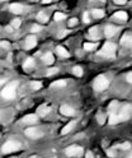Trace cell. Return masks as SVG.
I'll return each instance as SVG.
<instances>
[{
  "mask_svg": "<svg viewBox=\"0 0 132 158\" xmlns=\"http://www.w3.org/2000/svg\"><path fill=\"white\" fill-rule=\"evenodd\" d=\"M17 86H18L17 82H13L9 86H6L5 88H3L1 96L6 99H13L15 97V88H17Z\"/></svg>",
  "mask_w": 132,
  "mask_h": 158,
  "instance_id": "6da1fadb",
  "label": "cell"
},
{
  "mask_svg": "<svg viewBox=\"0 0 132 158\" xmlns=\"http://www.w3.org/2000/svg\"><path fill=\"white\" fill-rule=\"evenodd\" d=\"M114 51H116V45L112 43V42H107V43H104L103 49L99 51V55L105 56V57H113Z\"/></svg>",
  "mask_w": 132,
  "mask_h": 158,
  "instance_id": "7a4b0ae2",
  "label": "cell"
},
{
  "mask_svg": "<svg viewBox=\"0 0 132 158\" xmlns=\"http://www.w3.org/2000/svg\"><path fill=\"white\" fill-rule=\"evenodd\" d=\"M19 148H21V143H18V141H13V140H9L6 141V143L1 148V152L3 153H12V152H15V150H18Z\"/></svg>",
  "mask_w": 132,
  "mask_h": 158,
  "instance_id": "3957f363",
  "label": "cell"
},
{
  "mask_svg": "<svg viewBox=\"0 0 132 158\" xmlns=\"http://www.w3.org/2000/svg\"><path fill=\"white\" fill-rule=\"evenodd\" d=\"M108 80L105 77H103V75H99V77H96L95 80H94V89L95 91H104L105 88L108 87Z\"/></svg>",
  "mask_w": 132,
  "mask_h": 158,
  "instance_id": "277c9868",
  "label": "cell"
},
{
  "mask_svg": "<svg viewBox=\"0 0 132 158\" xmlns=\"http://www.w3.org/2000/svg\"><path fill=\"white\" fill-rule=\"evenodd\" d=\"M83 148L81 147H76V146H71L69 148H66L65 153L67 154L69 157H80L83 154Z\"/></svg>",
  "mask_w": 132,
  "mask_h": 158,
  "instance_id": "5b68a950",
  "label": "cell"
},
{
  "mask_svg": "<svg viewBox=\"0 0 132 158\" xmlns=\"http://www.w3.org/2000/svg\"><path fill=\"white\" fill-rule=\"evenodd\" d=\"M131 114H132V106H131V105H126V106H123V107L121 108L120 119H121L122 121H123V120H127V119H130Z\"/></svg>",
  "mask_w": 132,
  "mask_h": 158,
  "instance_id": "8992f818",
  "label": "cell"
},
{
  "mask_svg": "<svg viewBox=\"0 0 132 158\" xmlns=\"http://www.w3.org/2000/svg\"><path fill=\"white\" fill-rule=\"evenodd\" d=\"M25 135L32 138V139H37V138L42 137V133H41V130H38L36 128H28L27 130H25Z\"/></svg>",
  "mask_w": 132,
  "mask_h": 158,
  "instance_id": "52a82bcc",
  "label": "cell"
},
{
  "mask_svg": "<svg viewBox=\"0 0 132 158\" xmlns=\"http://www.w3.org/2000/svg\"><path fill=\"white\" fill-rule=\"evenodd\" d=\"M38 121V115H34V114H29V115H25L23 117V122L24 124H28V125H33Z\"/></svg>",
  "mask_w": 132,
  "mask_h": 158,
  "instance_id": "ba28073f",
  "label": "cell"
},
{
  "mask_svg": "<svg viewBox=\"0 0 132 158\" xmlns=\"http://www.w3.org/2000/svg\"><path fill=\"white\" fill-rule=\"evenodd\" d=\"M60 112L62 115H65V116H74V114H75L74 108L70 107V106H66V105L61 106V107H60Z\"/></svg>",
  "mask_w": 132,
  "mask_h": 158,
  "instance_id": "9c48e42d",
  "label": "cell"
},
{
  "mask_svg": "<svg viewBox=\"0 0 132 158\" xmlns=\"http://www.w3.org/2000/svg\"><path fill=\"white\" fill-rule=\"evenodd\" d=\"M36 45H37V38L34 36H29L27 38V41H25V49H27V50L33 49Z\"/></svg>",
  "mask_w": 132,
  "mask_h": 158,
  "instance_id": "30bf717a",
  "label": "cell"
},
{
  "mask_svg": "<svg viewBox=\"0 0 132 158\" xmlns=\"http://www.w3.org/2000/svg\"><path fill=\"white\" fill-rule=\"evenodd\" d=\"M48 112H50V107L46 105H41L40 107L37 108V115L41 116V117H43V116H46Z\"/></svg>",
  "mask_w": 132,
  "mask_h": 158,
  "instance_id": "8fae6325",
  "label": "cell"
},
{
  "mask_svg": "<svg viewBox=\"0 0 132 158\" xmlns=\"http://www.w3.org/2000/svg\"><path fill=\"white\" fill-rule=\"evenodd\" d=\"M9 9H10L12 13H15V14H21L22 12H23V6L21 4H18V3H14V4H10L9 6Z\"/></svg>",
  "mask_w": 132,
  "mask_h": 158,
  "instance_id": "7c38bea8",
  "label": "cell"
},
{
  "mask_svg": "<svg viewBox=\"0 0 132 158\" xmlns=\"http://www.w3.org/2000/svg\"><path fill=\"white\" fill-rule=\"evenodd\" d=\"M75 124H76V121H70L69 124H67L66 126L62 130H61V134L65 135V134H67V133H70V130H71V129L74 128V125H75Z\"/></svg>",
  "mask_w": 132,
  "mask_h": 158,
  "instance_id": "4fadbf2b",
  "label": "cell"
},
{
  "mask_svg": "<svg viewBox=\"0 0 132 158\" xmlns=\"http://www.w3.org/2000/svg\"><path fill=\"white\" fill-rule=\"evenodd\" d=\"M116 32H117V28H114L113 26H107L105 27V36L107 37H112Z\"/></svg>",
  "mask_w": 132,
  "mask_h": 158,
  "instance_id": "5bb4252c",
  "label": "cell"
},
{
  "mask_svg": "<svg viewBox=\"0 0 132 158\" xmlns=\"http://www.w3.org/2000/svg\"><path fill=\"white\" fill-rule=\"evenodd\" d=\"M109 124L111 125H114V124H117V122H120L121 121V119H120V115H114V114H111L109 115Z\"/></svg>",
  "mask_w": 132,
  "mask_h": 158,
  "instance_id": "9a60e30c",
  "label": "cell"
},
{
  "mask_svg": "<svg viewBox=\"0 0 132 158\" xmlns=\"http://www.w3.org/2000/svg\"><path fill=\"white\" fill-rule=\"evenodd\" d=\"M57 54L60 55L61 57H69V52H67V50L65 49V47H62V46H59L57 47Z\"/></svg>",
  "mask_w": 132,
  "mask_h": 158,
  "instance_id": "2e32d148",
  "label": "cell"
},
{
  "mask_svg": "<svg viewBox=\"0 0 132 158\" xmlns=\"http://www.w3.org/2000/svg\"><path fill=\"white\" fill-rule=\"evenodd\" d=\"M43 61H44V64H47V65H51V64L53 63V55L51 54V52L46 54L43 56Z\"/></svg>",
  "mask_w": 132,
  "mask_h": 158,
  "instance_id": "e0dca14e",
  "label": "cell"
},
{
  "mask_svg": "<svg viewBox=\"0 0 132 158\" xmlns=\"http://www.w3.org/2000/svg\"><path fill=\"white\" fill-rule=\"evenodd\" d=\"M117 107H118V102H117V101H112V102H111V105H109V107H108V112H109V115L113 114L116 110H117Z\"/></svg>",
  "mask_w": 132,
  "mask_h": 158,
  "instance_id": "ac0fdd59",
  "label": "cell"
},
{
  "mask_svg": "<svg viewBox=\"0 0 132 158\" xmlns=\"http://www.w3.org/2000/svg\"><path fill=\"white\" fill-rule=\"evenodd\" d=\"M114 18L121 19V21H126L127 19V13L126 12H117L114 14Z\"/></svg>",
  "mask_w": 132,
  "mask_h": 158,
  "instance_id": "d6986e66",
  "label": "cell"
},
{
  "mask_svg": "<svg viewBox=\"0 0 132 158\" xmlns=\"http://www.w3.org/2000/svg\"><path fill=\"white\" fill-rule=\"evenodd\" d=\"M89 36L92 37V38H98V37H99V34H98V28H96V27H92V28H90Z\"/></svg>",
  "mask_w": 132,
  "mask_h": 158,
  "instance_id": "ffe728a7",
  "label": "cell"
},
{
  "mask_svg": "<svg viewBox=\"0 0 132 158\" xmlns=\"http://www.w3.org/2000/svg\"><path fill=\"white\" fill-rule=\"evenodd\" d=\"M93 17H94V18L104 17V12H103L102 9H94V10H93Z\"/></svg>",
  "mask_w": 132,
  "mask_h": 158,
  "instance_id": "44dd1931",
  "label": "cell"
},
{
  "mask_svg": "<svg viewBox=\"0 0 132 158\" xmlns=\"http://www.w3.org/2000/svg\"><path fill=\"white\" fill-rule=\"evenodd\" d=\"M33 64H34L33 59H32V57H29V59H27V60H25V63L23 64V68H24L25 70H27V69H29V68L33 66Z\"/></svg>",
  "mask_w": 132,
  "mask_h": 158,
  "instance_id": "7402d4cb",
  "label": "cell"
},
{
  "mask_svg": "<svg viewBox=\"0 0 132 158\" xmlns=\"http://www.w3.org/2000/svg\"><path fill=\"white\" fill-rule=\"evenodd\" d=\"M37 19H38V21H40V22H43V23H46V22L48 21L47 15L44 14V13H42V12H41V13H38V14H37Z\"/></svg>",
  "mask_w": 132,
  "mask_h": 158,
  "instance_id": "603a6c76",
  "label": "cell"
},
{
  "mask_svg": "<svg viewBox=\"0 0 132 158\" xmlns=\"http://www.w3.org/2000/svg\"><path fill=\"white\" fill-rule=\"evenodd\" d=\"M31 87L33 89H40L41 87H42V83H41L40 80H33V82H31Z\"/></svg>",
  "mask_w": 132,
  "mask_h": 158,
  "instance_id": "cb8c5ba5",
  "label": "cell"
},
{
  "mask_svg": "<svg viewBox=\"0 0 132 158\" xmlns=\"http://www.w3.org/2000/svg\"><path fill=\"white\" fill-rule=\"evenodd\" d=\"M65 18H66V14H64V13H55V15H53L55 21H62Z\"/></svg>",
  "mask_w": 132,
  "mask_h": 158,
  "instance_id": "d4e9b609",
  "label": "cell"
},
{
  "mask_svg": "<svg viewBox=\"0 0 132 158\" xmlns=\"http://www.w3.org/2000/svg\"><path fill=\"white\" fill-rule=\"evenodd\" d=\"M95 47H96L95 43H90V42L84 43V50H86V51H92V50H94Z\"/></svg>",
  "mask_w": 132,
  "mask_h": 158,
  "instance_id": "484cf974",
  "label": "cell"
},
{
  "mask_svg": "<svg viewBox=\"0 0 132 158\" xmlns=\"http://www.w3.org/2000/svg\"><path fill=\"white\" fill-rule=\"evenodd\" d=\"M66 86V80H57V82H53L51 87H65Z\"/></svg>",
  "mask_w": 132,
  "mask_h": 158,
  "instance_id": "4316f807",
  "label": "cell"
},
{
  "mask_svg": "<svg viewBox=\"0 0 132 158\" xmlns=\"http://www.w3.org/2000/svg\"><path fill=\"white\" fill-rule=\"evenodd\" d=\"M72 72H74V74H75L76 77H81L83 75V69L80 66H75L72 69Z\"/></svg>",
  "mask_w": 132,
  "mask_h": 158,
  "instance_id": "83f0119b",
  "label": "cell"
},
{
  "mask_svg": "<svg viewBox=\"0 0 132 158\" xmlns=\"http://www.w3.org/2000/svg\"><path fill=\"white\" fill-rule=\"evenodd\" d=\"M131 36H132L131 33H126V34H123V37L121 38V43H122V45H126V43H127V41L130 40V37H131Z\"/></svg>",
  "mask_w": 132,
  "mask_h": 158,
  "instance_id": "f1b7e54d",
  "label": "cell"
},
{
  "mask_svg": "<svg viewBox=\"0 0 132 158\" xmlns=\"http://www.w3.org/2000/svg\"><path fill=\"white\" fill-rule=\"evenodd\" d=\"M130 147H131L130 143H123V144H120V146H118V148H121V149H123V150L130 149Z\"/></svg>",
  "mask_w": 132,
  "mask_h": 158,
  "instance_id": "f546056e",
  "label": "cell"
},
{
  "mask_svg": "<svg viewBox=\"0 0 132 158\" xmlns=\"http://www.w3.org/2000/svg\"><path fill=\"white\" fill-rule=\"evenodd\" d=\"M42 28H41V26H38V24H34V26H32V28H31V31L33 32V33H36V32H40Z\"/></svg>",
  "mask_w": 132,
  "mask_h": 158,
  "instance_id": "4dcf8cb0",
  "label": "cell"
},
{
  "mask_svg": "<svg viewBox=\"0 0 132 158\" xmlns=\"http://www.w3.org/2000/svg\"><path fill=\"white\" fill-rule=\"evenodd\" d=\"M19 26H21V19H14V21L12 22V27L13 28H18Z\"/></svg>",
  "mask_w": 132,
  "mask_h": 158,
  "instance_id": "1f68e13d",
  "label": "cell"
},
{
  "mask_svg": "<svg viewBox=\"0 0 132 158\" xmlns=\"http://www.w3.org/2000/svg\"><path fill=\"white\" fill-rule=\"evenodd\" d=\"M57 72H59V69H57V68H52V69H50V70H48L47 75H53V74H56Z\"/></svg>",
  "mask_w": 132,
  "mask_h": 158,
  "instance_id": "d6a6232c",
  "label": "cell"
},
{
  "mask_svg": "<svg viewBox=\"0 0 132 158\" xmlns=\"http://www.w3.org/2000/svg\"><path fill=\"white\" fill-rule=\"evenodd\" d=\"M83 22H84V23H89V15H88V13H84V15H83Z\"/></svg>",
  "mask_w": 132,
  "mask_h": 158,
  "instance_id": "836d02e7",
  "label": "cell"
},
{
  "mask_svg": "<svg viewBox=\"0 0 132 158\" xmlns=\"http://www.w3.org/2000/svg\"><path fill=\"white\" fill-rule=\"evenodd\" d=\"M76 22H78V21H76V18H71V19H70V22H69V26H70V27H74V26L76 24Z\"/></svg>",
  "mask_w": 132,
  "mask_h": 158,
  "instance_id": "e575fe53",
  "label": "cell"
},
{
  "mask_svg": "<svg viewBox=\"0 0 132 158\" xmlns=\"http://www.w3.org/2000/svg\"><path fill=\"white\" fill-rule=\"evenodd\" d=\"M127 82H130L131 84H132V72L127 74Z\"/></svg>",
  "mask_w": 132,
  "mask_h": 158,
  "instance_id": "d590c367",
  "label": "cell"
},
{
  "mask_svg": "<svg viewBox=\"0 0 132 158\" xmlns=\"http://www.w3.org/2000/svg\"><path fill=\"white\" fill-rule=\"evenodd\" d=\"M98 120H99V122H101V124H103V122H104V117H103L102 115H98Z\"/></svg>",
  "mask_w": 132,
  "mask_h": 158,
  "instance_id": "8d00e7d4",
  "label": "cell"
},
{
  "mask_svg": "<svg viewBox=\"0 0 132 158\" xmlns=\"http://www.w3.org/2000/svg\"><path fill=\"white\" fill-rule=\"evenodd\" d=\"M1 47H9V43L6 41H1Z\"/></svg>",
  "mask_w": 132,
  "mask_h": 158,
  "instance_id": "74e56055",
  "label": "cell"
},
{
  "mask_svg": "<svg viewBox=\"0 0 132 158\" xmlns=\"http://www.w3.org/2000/svg\"><path fill=\"white\" fill-rule=\"evenodd\" d=\"M114 3H116V4L122 5V4H124V0H114Z\"/></svg>",
  "mask_w": 132,
  "mask_h": 158,
  "instance_id": "f35d334b",
  "label": "cell"
},
{
  "mask_svg": "<svg viewBox=\"0 0 132 158\" xmlns=\"http://www.w3.org/2000/svg\"><path fill=\"white\" fill-rule=\"evenodd\" d=\"M66 34H67V31H62V32H61V33L59 34V37H64V36H66Z\"/></svg>",
  "mask_w": 132,
  "mask_h": 158,
  "instance_id": "ab89813d",
  "label": "cell"
},
{
  "mask_svg": "<svg viewBox=\"0 0 132 158\" xmlns=\"http://www.w3.org/2000/svg\"><path fill=\"white\" fill-rule=\"evenodd\" d=\"M126 45H127V46H132V36L130 37V40L127 41V43H126Z\"/></svg>",
  "mask_w": 132,
  "mask_h": 158,
  "instance_id": "60d3db41",
  "label": "cell"
},
{
  "mask_svg": "<svg viewBox=\"0 0 132 158\" xmlns=\"http://www.w3.org/2000/svg\"><path fill=\"white\" fill-rule=\"evenodd\" d=\"M86 158H94V157H93V154H92V152H86Z\"/></svg>",
  "mask_w": 132,
  "mask_h": 158,
  "instance_id": "b9f144b4",
  "label": "cell"
},
{
  "mask_svg": "<svg viewBox=\"0 0 132 158\" xmlns=\"http://www.w3.org/2000/svg\"><path fill=\"white\" fill-rule=\"evenodd\" d=\"M107 153H108V156H109V157H114V153H113V150H108Z\"/></svg>",
  "mask_w": 132,
  "mask_h": 158,
  "instance_id": "7bdbcfd3",
  "label": "cell"
},
{
  "mask_svg": "<svg viewBox=\"0 0 132 158\" xmlns=\"http://www.w3.org/2000/svg\"><path fill=\"white\" fill-rule=\"evenodd\" d=\"M43 4H48V3H51V0H42Z\"/></svg>",
  "mask_w": 132,
  "mask_h": 158,
  "instance_id": "ee69618b",
  "label": "cell"
},
{
  "mask_svg": "<svg viewBox=\"0 0 132 158\" xmlns=\"http://www.w3.org/2000/svg\"><path fill=\"white\" fill-rule=\"evenodd\" d=\"M29 158H37V157H36V156H31Z\"/></svg>",
  "mask_w": 132,
  "mask_h": 158,
  "instance_id": "f6af8a7d",
  "label": "cell"
},
{
  "mask_svg": "<svg viewBox=\"0 0 132 158\" xmlns=\"http://www.w3.org/2000/svg\"><path fill=\"white\" fill-rule=\"evenodd\" d=\"M128 158H132V156H131V157H128Z\"/></svg>",
  "mask_w": 132,
  "mask_h": 158,
  "instance_id": "bcb514c9",
  "label": "cell"
},
{
  "mask_svg": "<svg viewBox=\"0 0 132 158\" xmlns=\"http://www.w3.org/2000/svg\"><path fill=\"white\" fill-rule=\"evenodd\" d=\"M3 1H6V0H3Z\"/></svg>",
  "mask_w": 132,
  "mask_h": 158,
  "instance_id": "7dc6e473",
  "label": "cell"
}]
</instances>
